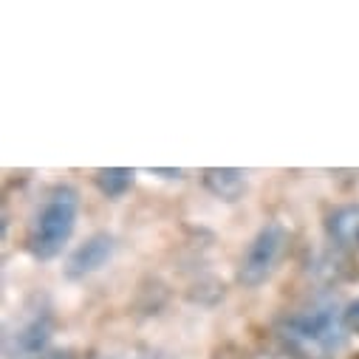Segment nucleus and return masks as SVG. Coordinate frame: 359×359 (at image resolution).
Instances as JSON below:
<instances>
[{"label": "nucleus", "instance_id": "f257e3e1", "mask_svg": "<svg viewBox=\"0 0 359 359\" xmlns=\"http://www.w3.org/2000/svg\"><path fill=\"white\" fill-rule=\"evenodd\" d=\"M348 334L345 306H337L334 300L311 303L309 309L289 314L278 328L280 342L294 359H331L342 351Z\"/></svg>", "mask_w": 359, "mask_h": 359}, {"label": "nucleus", "instance_id": "f03ea898", "mask_svg": "<svg viewBox=\"0 0 359 359\" xmlns=\"http://www.w3.org/2000/svg\"><path fill=\"white\" fill-rule=\"evenodd\" d=\"M79 221V196L74 187L62 184L57 190H51L43 201V207L37 210L29 238H26V249L32 252L34 260H54L57 255H62V249L68 246L74 229Z\"/></svg>", "mask_w": 359, "mask_h": 359}, {"label": "nucleus", "instance_id": "7ed1b4c3", "mask_svg": "<svg viewBox=\"0 0 359 359\" xmlns=\"http://www.w3.org/2000/svg\"><path fill=\"white\" fill-rule=\"evenodd\" d=\"M289 249V229L280 221L263 224L249 241L238 263V283L243 289H257L278 272V266Z\"/></svg>", "mask_w": 359, "mask_h": 359}, {"label": "nucleus", "instance_id": "20e7f679", "mask_svg": "<svg viewBox=\"0 0 359 359\" xmlns=\"http://www.w3.org/2000/svg\"><path fill=\"white\" fill-rule=\"evenodd\" d=\"M51 337L54 314L48 309L34 311L6 337V359H40L46 351H51Z\"/></svg>", "mask_w": 359, "mask_h": 359}, {"label": "nucleus", "instance_id": "39448f33", "mask_svg": "<svg viewBox=\"0 0 359 359\" xmlns=\"http://www.w3.org/2000/svg\"><path fill=\"white\" fill-rule=\"evenodd\" d=\"M116 255V238L111 232H94V235H88L65 260L62 266V275L68 280H85V278H91L97 275L102 266L111 263V257Z\"/></svg>", "mask_w": 359, "mask_h": 359}, {"label": "nucleus", "instance_id": "423d86ee", "mask_svg": "<svg viewBox=\"0 0 359 359\" xmlns=\"http://www.w3.org/2000/svg\"><path fill=\"white\" fill-rule=\"evenodd\" d=\"M201 182H204V190L224 204H238L249 187L246 172L238 167H207L201 172Z\"/></svg>", "mask_w": 359, "mask_h": 359}, {"label": "nucleus", "instance_id": "0eeeda50", "mask_svg": "<svg viewBox=\"0 0 359 359\" xmlns=\"http://www.w3.org/2000/svg\"><path fill=\"white\" fill-rule=\"evenodd\" d=\"M325 235L339 249H359V204H339L325 215Z\"/></svg>", "mask_w": 359, "mask_h": 359}, {"label": "nucleus", "instance_id": "6e6552de", "mask_svg": "<svg viewBox=\"0 0 359 359\" xmlns=\"http://www.w3.org/2000/svg\"><path fill=\"white\" fill-rule=\"evenodd\" d=\"M136 182V172L128 167H102L94 172V184L105 198H122Z\"/></svg>", "mask_w": 359, "mask_h": 359}, {"label": "nucleus", "instance_id": "1a4fd4ad", "mask_svg": "<svg viewBox=\"0 0 359 359\" xmlns=\"http://www.w3.org/2000/svg\"><path fill=\"white\" fill-rule=\"evenodd\" d=\"M345 325H348L351 334H359V297H353L345 306Z\"/></svg>", "mask_w": 359, "mask_h": 359}, {"label": "nucleus", "instance_id": "9d476101", "mask_svg": "<svg viewBox=\"0 0 359 359\" xmlns=\"http://www.w3.org/2000/svg\"><path fill=\"white\" fill-rule=\"evenodd\" d=\"M40 359H74V353H71V348H51Z\"/></svg>", "mask_w": 359, "mask_h": 359}, {"label": "nucleus", "instance_id": "9b49d317", "mask_svg": "<svg viewBox=\"0 0 359 359\" xmlns=\"http://www.w3.org/2000/svg\"><path fill=\"white\" fill-rule=\"evenodd\" d=\"M150 175H158V178H182L184 170H161V167H156V170H150Z\"/></svg>", "mask_w": 359, "mask_h": 359}]
</instances>
